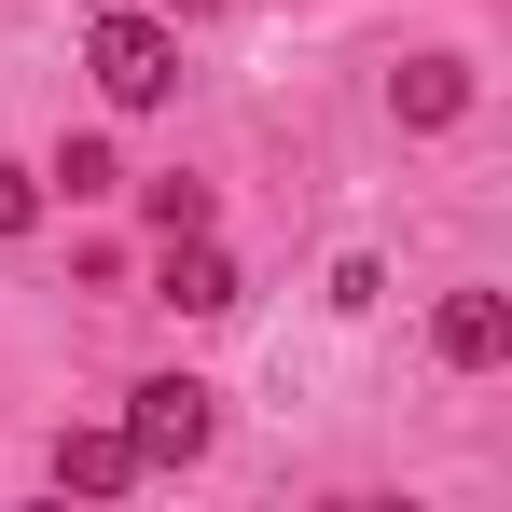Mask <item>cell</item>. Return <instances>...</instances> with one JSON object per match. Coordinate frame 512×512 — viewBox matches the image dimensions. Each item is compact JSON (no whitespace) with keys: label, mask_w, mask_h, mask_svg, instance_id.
<instances>
[{"label":"cell","mask_w":512,"mask_h":512,"mask_svg":"<svg viewBox=\"0 0 512 512\" xmlns=\"http://www.w3.org/2000/svg\"><path fill=\"white\" fill-rule=\"evenodd\" d=\"M84 70H97L111 111H167V97H180V28H167V14H97Z\"/></svg>","instance_id":"obj_1"},{"label":"cell","mask_w":512,"mask_h":512,"mask_svg":"<svg viewBox=\"0 0 512 512\" xmlns=\"http://www.w3.org/2000/svg\"><path fill=\"white\" fill-rule=\"evenodd\" d=\"M125 443H139V471H194L222 443V388L208 374H139L125 388Z\"/></svg>","instance_id":"obj_2"},{"label":"cell","mask_w":512,"mask_h":512,"mask_svg":"<svg viewBox=\"0 0 512 512\" xmlns=\"http://www.w3.org/2000/svg\"><path fill=\"white\" fill-rule=\"evenodd\" d=\"M429 346H443V374H499L512 360V291H443Z\"/></svg>","instance_id":"obj_3"},{"label":"cell","mask_w":512,"mask_h":512,"mask_svg":"<svg viewBox=\"0 0 512 512\" xmlns=\"http://www.w3.org/2000/svg\"><path fill=\"white\" fill-rule=\"evenodd\" d=\"M236 263H222V236H167V277H153V305H180V319H236Z\"/></svg>","instance_id":"obj_4"},{"label":"cell","mask_w":512,"mask_h":512,"mask_svg":"<svg viewBox=\"0 0 512 512\" xmlns=\"http://www.w3.org/2000/svg\"><path fill=\"white\" fill-rule=\"evenodd\" d=\"M388 111H402V139H443V125L471 111V56H416V70H388Z\"/></svg>","instance_id":"obj_5"},{"label":"cell","mask_w":512,"mask_h":512,"mask_svg":"<svg viewBox=\"0 0 512 512\" xmlns=\"http://www.w3.org/2000/svg\"><path fill=\"white\" fill-rule=\"evenodd\" d=\"M42 471H56L70 499H125V485H139V443H125V429H56Z\"/></svg>","instance_id":"obj_6"},{"label":"cell","mask_w":512,"mask_h":512,"mask_svg":"<svg viewBox=\"0 0 512 512\" xmlns=\"http://www.w3.org/2000/svg\"><path fill=\"white\" fill-rule=\"evenodd\" d=\"M56 194H70V208H97V194H125V153H111V139H56Z\"/></svg>","instance_id":"obj_7"},{"label":"cell","mask_w":512,"mask_h":512,"mask_svg":"<svg viewBox=\"0 0 512 512\" xmlns=\"http://www.w3.org/2000/svg\"><path fill=\"white\" fill-rule=\"evenodd\" d=\"M139 222H153V236H208V222H222V208H208V180H139Z\"/></svg>","instance_id":"obj_8"},{"label":"cell","mask_w":512,"mask_h":512,"mask_svg":"<svg viewBox=\"0 0 512 512\" xmlns=\"http://www.w3.org/2000/svg\"><path fill=\"white\" fill-rule=\"evenodd\" d=\"M28 222H42V167H0V250H14Z\"/></svg>","instance_id":"obj_9"},{"label":"cell","mask_w":512,"mask_h":512,"mask_svg":"<svg viewBox=\"0 0 512 512\" xmlns=\"http://www.w3.org/2000/svg\"><path fill=\"white\" fill-rule=\"evenodd\" d=\"M333 305H346V319H360V305H388V263H374V250H346V263H333Z\"/></svg>","instance_id":"obj_10"}]
</instances>
